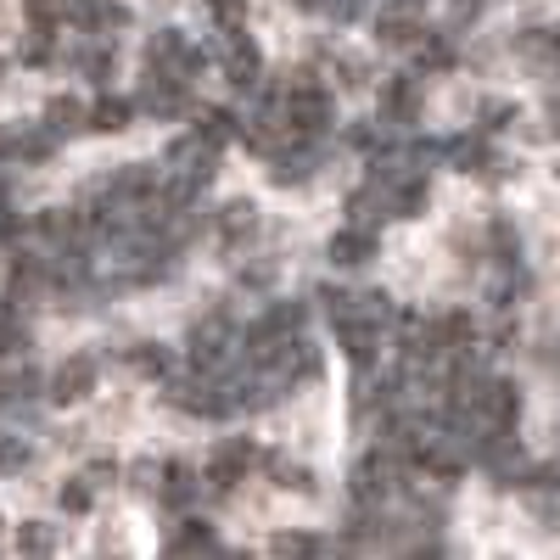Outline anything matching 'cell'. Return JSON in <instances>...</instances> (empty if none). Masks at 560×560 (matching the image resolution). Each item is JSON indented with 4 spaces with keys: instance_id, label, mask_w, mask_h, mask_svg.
<instances>
[{
    "instance_id": "obj_10",
    "label": "cell",
    "mask_w": 560,
    "mask_h": 560,
    "mask_svg": "<svg viewBox=\"0 0 560 560\" xmlns=\"http://www.w3.org/2000/svg\"><path fill=\"white\" fill-rule=\"evenodd\" d=\"M213 549H219V538H213V527L197 522V516H185V527L168 538V555H213Z\"/></svg>"
},
{
    "instance_id": "obj_13",
    "label": "cell",
    "mask_w": 560,
    "mask_h": 560,
    "mask_svg": "<svg viewBox=\"0 0 560 560\" xmlns=\"http://www.w3.org/2000/svg\"><path fill=\"white\" fill-rule=\"evenodd\" d=\"M415 68L420 73H443V68H454V45L443 39V34H427L415 45Z\"/></svg>"
},
{
    "instance_id": "obj_7",
    "label": "cell",
    "mask_w": 560,
    "mask_h": 560,
    "mask_svg": "<svg viewBox=\"0 0 560 560\" xmlns=\"http://www.w3.org/2000/svg\"><path fill=\"white\" fill-rule=\"evenodd\" d=\"M90 387H96V359H68V364H57V376H51V404H79V398H90Z\"/></svg>"
},
{
    "instance_id": "obj_28",
    "label": "cell",
    "mask_w": 560,
    "mask_h": 560,
    "mask_svg": "<svg viewBox=\"0 0 560 560\" xmlns=\"http://www.w3.org/2000/svg\"><path fill=\"white\" fill-rule=\"evenodd\" d=\"M555 135H560V113H555Z\"/></svg>"
},
{
    "instance_id": "obj_24",
    "label": "cell",
    "mask_w": 560,
    "mask_h": 560,
    "mask_svg": "<svg viewBox=\"0 0 560 560\" xmlns=\"http://www.w3.org/2000/svg\"><path fill=\"white\" fill-rule=\"evenodd\" d=\"M84 477H90V488H107V482H118V465H113V459H96Z\"/></svg>"
},
{
    "instance_id": "obj_4",
    "label": "cell",
    "mask_w": 560,
    "mask_h": 560,
    "mask_svg": "<svg viewBox=\"0 0 560 560\" xmlns=\"http://www.w3.org/2000/svg\"><path fill=\"white\" fill-rule=\"evenodd\" d=\"M213 163H219V140L197 124L185 140L168 147V174H191V179H213Z\"/></svg>"
},
{
    "instance_id": "obj_18",
    "label": "cell",
    "mask_w": 560,
    "mask_h": 560,
    "mask_svg": "<svg viewBox=\"0 0 560 560\" xmlns=\"http://www.w3.org/2000/svg\"><path fill=\"white\" fill-rule=\"evenodd\" d=\"M18 57H23V62H34V68H39V62H51V57H57V28H39V23H34Z\"/></svg>"
},
{
    "instance_id": "obj_3",
    "label": "cell",
    "mask_w": 560,
    "mask_h": 560,
    "mask_svg": "<svg viewBox=\"0 0 560 560\" xmlns=\"http://www.w3.org/2000/svg\"><path fill=\"white\" fill-rule=\"evenodd\" d=\"M264 454H258V443L253 438H230V443H219L213 448V459H208V488H219V493H230L236 488L253 465H258Z\"/></svg>"
},
{
    "instance_id": "obj_19",
    "label": "cell",
    "mask_w": 560,
    "mask_h": 560,
    "mask_svg": "<svg viewBox=\"0 0 560 560\" xmlns=\"http://www.w3.org/2000/svg\"><path fill=\"white\" fill-rule=\"evenodd\" d=\"M325 549L331 544L314 533H275V544H269V555H325Z\"/></svg>"
},
{
    "instance_id": "obj_5",
    "label": "cell",
    "mask_w": 560,
    "mask_h": 560,
    "mask_svg": "<svg viewBox=\"0 0 560 560\" xmlns=\"http://www.w3.org/2000/svg\"><path fill=\"white\" fill-rule=\"evenodd\" d=\"M140 107H147L152 118H185V113H191V90H185V79L152 68L147 84H140Z\"/></svg>"
},
{
    "instance_id": "obj_6",
    "label": "cell",
    "mask_w": 560,
    "mask_h": 560,
    "mask_svg": "<svg viewBox=\"0 0 560 560\" xmlns=\"http://www.w3.org/2000/svg\"><path fill=\"white\" fill-rule=\"evenodd\" d=\"M382 253V236H376V224H348L331 236V264L337 269H359Z\"/></svg>"
},
{
    "instance_id": "obj_12",
    "label": "cell",
    "mask_w": 560,
    "mask_h": 560,
    "mask_svg": "<svg viewBox=\"0 0 560 560\" xmlns=\"http://www.w3.org/2000/svg\"><path fill=\"white\" fill-rule=\"evenodd\" d=\"M45 124H51L57 135H79V129H90V113H84V102H73V96H57L51 107H45Z\"/></svg>"
},
{
    "instance_id": "obj_14",
    "label": "cell",
    "mask_w": 560,
    "mask_h": 560,
    "mask_svg": "<svg viewBox=\"0 0 560 560\" xmlns=\"http://www.w3.org/2000/svg\"><path fill=\"white\" fill-rule=\"evenodd\" d=\"M264 465L275 471V482L280 488H298V493H314V477H308V465H298V459H287V454H264Z\"/></svg>"
},
{
    "instance_id": "obj_15",
    "label": "cell",
    "mask_w": 560,
    "mask_h": 560,
    "mask_svg": "<svg viewBox=\"0 0 560 560\" xmlns=\"http://www.w3.org/2000/svg\"><path fill=\"white\" fill-rule=\"evenodd\" d=\"M129 359H135L140 376H158V382H168V376H174V353H168V348H158V342H140Z\"/></svg>"
},
{
    "instance_id": "obj_2",
    "label": "cell",
    "mask_w": 560,
    "mask_h": 560,
    "mask_svg": "<svg viewBox=\"0 0 560 560\" xmlns=\"http://www.w3.org/2000/svg\"><path fill=\"white\" fill-rule=\"evenodd\" d=\"M213 57L224 62V73H230V84H236V90H258L264 84V57H258V45L242 34V23L236 28H219Z\"/></svg>"
},
{
    "instance_id": "obj_21",
    "label": "cell",
    "mask_w": 560,
    "mask_h": 560,
    "mask_svg": "<svg viewBox=\"0 0 560 560\" xmlns=\"http://www.w3.org/2000/svg\"><path fill=\"white\" fill-rule=\"evenodd\" d=\"M28 459H34V448H28L23 438H12V432L0 438V471H23Z\"/></svg>"
},
{
    "instance_id": "obj_9",
    "label": "cell",
    "mask_w": 560,
    "mask_h": 560,
    "mask_svg": "<svg viewBox=\"0 0 560 560\" xmlns=\"http://www.w3.org/2000/svg\"><path fill=\"white\" fill-rule=\"evenodd\" d=\"M158 499H163L168 510H191V504L202 499V477L191 471V465H168V471H163V488H158Z\"/></svg>"
},
{
    "instance_id": "obj_20",
    "label": "cell",
    "mask_w": 560,
    "mask_h": 560,
    "mask_svg": "<svg viewBox=\"0 0 560 560\" xmlns=\"http://www.w3.org/2000/svg\"><path fill=\"white\" fill-rule=\"evenodd\" d=\"M18 549H23V555H51V549H57V533L45 527V522H23V533H18Z\"/></svg>"
},
{
    "instance_id": "obj_27",
    "label": "cell",
    "mask_w": 560,
    "mask_h": 560,
    "mask_svg": "<svg viewBox=\"0 0 560 560\" xmlns=\"http://www.w3.org/2000/svg\"><path fill=\"white\" fill-rule=\"evenodd\" d=\"M393 7H409V12H415V7H420V0H393Z\"/></svg>"
},
{
    "instance_id": "obj_26",
    "label": "cell",
    "mask_w": 560,
    "mask_h": 560,
    "mask_svg": "<svg viewBox=\"0 0 560 560\" xmlns=\"http://www.w3.org/2000/svg\"><path fill=\"white\" fill-rule=\"evenodd\" d=\"M18 140H23V129H0V158H18Z\"/></svg>"
},
{
    "instance_id": "obj_23",
    "label": "cell",
    "mask_w": 560,
    "mask_h": 560,
    "mask_svg": "<svg viewBox=\"0 0 560 560\" xmlns=\"http://www.w3.org/2000/svg\"><path fill=\"white\" fill-rule=\"evenodd\" d=\"M208 12H213V28H236L247 18V0H208Z\"/></svg>"
},
{
    "instance_id": "obj_25",
    "label": "cell",
    "mask_w": 560,
    "mask_h": 560,
    "mask_svg": "<svg viewBox=\"0 0 560 560\" xmlns=\"http://www.w3.org/2000/svg\"><path fill=\"white\" fill-rule=\"evenodd\" d=\"M510 118H516V113H510L504 102H488V107H482V129H504Z\"/></svg>"
},
{
    "instance_id": "obj_17",
    "label": "cell",
    "mask_w": 560,
    "mask_h": 560,
    "mask_svg": "<svg viewBox=\"0 0 560 560\" xmlns=\"http://www.w3.org/2000/svg\"><path fill=\"white\" fill-rule=\"evenodd\" d=\"M129 113H135V102H124V96H102L96 107H90V129H124Z\"/></svg>"
},
{
    "instance_id": "obj_8",
    "label": "cell",
    "mask_w": 560,
    "mask_h": 560,
    "mask_svg": "<svg viewBox=\"0 0 560 560\" xmlns=\"http://www.w3.org/2000/svg\"><path fill=\"white\" fill-rule=\"evenodd\" d=\"M409 118H420V84L398 73L382 84V124H409Z\"/></svg>"
},
{
    "instance_id": "obj_11",
    "label": "cell",
    "mask_w": 560,
    "mask_h": 560,
    "mask_svg": "<svg viewBox=\"0 0 560 560\" xmlns=\"http://www.w3.org/2000/svg\"><path fill=\"white\" fill-rule=\"evenodd\" d=\"M213 230H219L224 242H242V236H253V230H258V213H253V202H230V208L213 219Z\"/></svg>"
},
{
    "instance_id": "obj_22",
    "label": "cell",
    "mask_w": 560,
    "mask_h": 560,
    "mask_svg": "<svg viewBox=\"0 0 560 560\" xmlns=\"http://www.w3.org/2000/svg\"><path fill=\"white\" fill-rule=\"evenodd\" d=\"M90 499H96V488H90V477H73V482L62 488V510H73V516H84V510H90Z\"/></svg>"
},
{
    "instance_id": "obj_1",
    "label": "cell",
    "mask_w": 560,
    "mask_h": 560,
    "mask_svg": "<svg viewBox=\"0 0 560 560\" xmlns=\"http://www.w3.org/2000/svg\"><path fill=\"white\" fill-rule=\"evenodd\" d=\"M398 454H387V448H370L359 465H353V477H348V499L359 504V510H382V499L398 488Z\"/></svg>"
},
{
    "instance_id": "obj_16",
    "label": "cell",
    "mask_w": 560,
    "mask_h": 560,
    "mask_svg": "<svg viewBox=\"0 0 560 560\" xmlns=\"http://www.w3.org/2000/svg\"><path fill=\"white\" fill-rule=\"evenodd\" d=\"M73 62H79V73L84 79H96V84H107L113 79V51H107V45H84V51H73Z\"/></svg>"
}]
</instances>
